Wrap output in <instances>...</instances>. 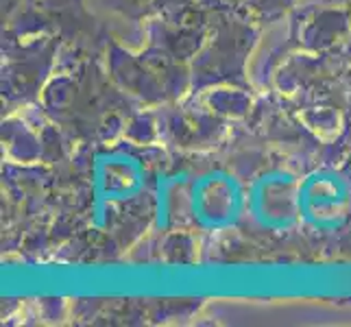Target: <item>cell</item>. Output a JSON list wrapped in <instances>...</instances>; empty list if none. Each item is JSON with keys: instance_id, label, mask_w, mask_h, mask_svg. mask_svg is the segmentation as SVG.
Here are the masks:
<instances>
[{"instance_id": "6da1fadb", "label": "cell", "mask_w": 351, "mask_h": 327, "mask_svg": "<svg viewBox=\"0 0 351 327\" xmlns=\"http://www.w3.org/2000/svg\"><path fill=\"white\" fill-rule=\"evenodd\" d=\"M299 212L301 223L312 232L341 229L351 214V181L334 168L314 171L301 181Z\"/></svg>"}, {"instance_id": "7a4b0ae2", "label": "cell", "mask_w": 351, "mask_h": 327, "mask_svg": "<svg viewBox=\"0 0 351 327\" xmlns=\"http://www.w3.org/2000/svg\"><path fill=\"white\" fill-rule=\"evenodd\" d=\"M301 181L288 171H269L260 175L249 188L247 208L251 218L262 229L288 232L297 221Z\"/></svg>"}, {"instance_id": "3957f363", "label": "cell", "mask_w": 351, "mask_h": 327, "mask_svg": "<svg viewBox=\"0 0 351 327\" xmlns=\"http://www.w3.org/2000/svg\"><path fill=\"white\" fill-rule=\"evenodd\" d=\"M144 166L138 157L114 151L99 157L94 166V214L101 223L112 205L127 201L144 188Z\"/></svg>"}, {"instance_id": "277c9868", "label": "cell", "mask_w": 351, "mask_h": 327, "mask_svg": "<svg viewBox=\"0 0 351 327\" xmlns=\"http://www.w3.org/2000/svg\"><path fill=\"white\" fill-rule=\"evenodd\" d=\"M212 175V186H214V197H210V190L201 184V179L195 181V186L190 190V214L195 216V221L203 229H227L232 227L238 216L242 205H245V197H242V188L225 173H210Z\"/></svg>"}]
</instances>
